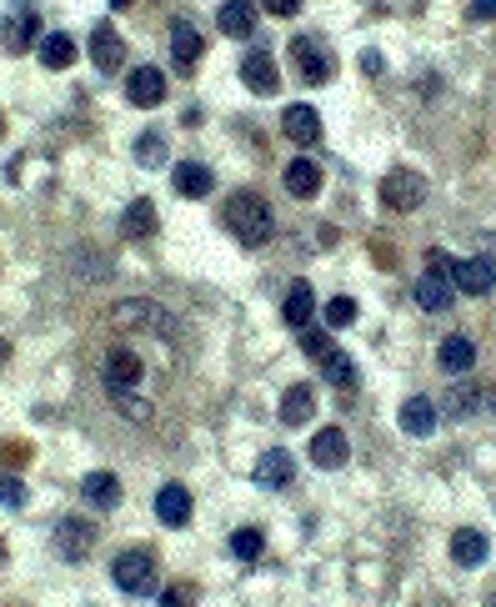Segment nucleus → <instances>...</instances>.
Instances as JSON below:
<instances>
[{"instance_id":"5701e85b","label":"nucleus","mask_w":496,"mask_h":607,"mask_svg":"<svg viewBox=\"0 0 496 607\" xmlns=\"http://www.w3.org/2000/svg\"><path fill=\"white\" fill-rule=\"evenodd\" d=\"M216 26H221L226 36L246 41V36L256 31V6H246V0H226V6H221V16H216Z\"/></svg>"},{"instance_id":"a878e982","label":"nucleus","mask_w":496,"mask_h":607,"mask_svg":"<svg viewBox=\"0 0 496 607\" xmlns=\"http://www.w3.org/2000/svg\"><path fill=\"white\" fill-rule=\"evenodd\" d=\"M81 492H86L91 507H121V482H116L111 472H91V477L81 482Z\"/></svg>"},{"instance_id":"423d86ee","label":"nucleus","mask_w":496,"mask_h":607,"mask_svg":"<svg viewBox=\"0 0 496 607\" xmlns=\"http://www.w3.org/2000/svg\"><path fill=\"white\" fill-rule=\"evenodd\" d=\"M56 547H61L66 562H81V557L96 547V527H91L86 517H61V522H56Z\"/></svg>"},{"instance_id":"7c9ffc66","label":"nucleus","mask_w":496,"mask_h":607,"mask_svg":"<svg viewBox=\"0 0 496 607\" xmlns=\"http://www.w3.org/2000/svg\"><path fill=\"white\" fill-rule=\"evenodd\" d=\"M231 552H236L241 562H256V557L266 552V532H261V527H241V532H231Z\"/></svg>"},{"instance_id":"f704fd0d","label":"nucleus","mask_w":496,"mask_h":607,"mask_svg":"<svg viewBox=\"0 0 496 607\" xmlns=\"http://www.w3.org/2000/svg\"><path fill=\"white\" fill-rule=\"evenodd\" d=\"M451 271H456V261H451L441 246H431V251H426V276H441V281H451Z\"/></svg>"},{"instance_id":"4c0bfd02","label":"nucleus","mask_w":496,"mask_h":607,"mask_svg":"<svg viewBox=\"0 0 496 607\" xmlns=\"http://www.w3.org/2000/svg\"><path fill=\"white\" fill-rule=\"evenodd\" d=\"M156 607H196V592L191 587H161V602Z\"/></svg>"},{"instance_id":"f257e3e1","label":"nucleus","mask_w":496,"mask_h":607,"mask_svg":"<svg viewBox=\"0 0 496 607\" xmlns=\"http://www.w3.org/2000/svg\"><path fill=\"white\" fill-rule=\"evenodd\" d=\"M221 221L231 226V236H236L241 246H266L271 231H276V216H271V206H266L256 191H236V196L226 201Z\"/></svg>"},{"instance_id":"4be33fe9","label":"nucleus","mask_w":496,"mask_h":607,"mask_svg":"<svg viewBox=\"0 0 496 607\" xmlns=\"http://www.w3.org/2000/svg\"><path fill=\"white\" fill-rule=\"evenodd\" d=\"M436 362H441L446 372H471V367H476V342H471V337H441Z\"/></svg>"},{"instance_id":"4468645a","label":"nucleus","mask_w":496,"mask_h":607,"mask_svg":"<svg viewBox=\"0 0 496 607\" xmlns=\"http://www.w3.org/2000/svg\"><path fill=\"white\" fill-rule=\"evenodd\" d=\"M241 81H246L256 96H276V86H281V76H276V61H271L266 51H251V56L241 61Z\"/></svg>"},{"instance_id":"39448f33","label":"nucleus","mask_w":496,"mask_h":607,"mask_svg":"<svg viewBox=\"0 0 496 607\" xmlns=\"http://www.w3.org/2000/svg\"><path fill=\"white\" fill-rule=\"evenodd\" d=\"M291 61H296L301 81H311V86H326L331 81V56L311 36H291Z\"/></svg>"},{"instance_id":"e433bc0d","label":"nucleus","mask_w":496,"mask_h":607,"mask_svg":"<svg viewBox=\"0 0 496 607\" xmlns=\"http://www.w3.org/2000/svg\"><path fill=\"white\" fill-rule=\"evenodd\" d=\"M0 502H6V507H21V502H26V482H21V477H0Z\"/></svg>"},{"instance_id":"f03ea898","label":"nucleus","mask_w":496,"mask_h":607,"mask_svg":"<svg viewBox=\"0 0 496 607\" xmlns=\"http://www.w3.org/2000/svg\"><path fill=\"white\" fill-rule=\"evenodd\" d=\"M111 582L126 592V597H156L161 592V567L146 547H126L116 562H111Z\"/></svg>"},{"instance_id":"72a5a7b5","label":"nucleus","mask_w":496,"mask_h":607,"mask_svg":"<svg viewBox=\"0 0 496 607\" xmlns=\"http://www.w3.org/2000/svg\"><path fill=\"white\" fill-rule=\"evenodd\" d=\"M136 156H141V166H161V161H166V151H161V136H156V131H146V136L136 141Z\"/></svg>"},{"instance_id":"bb28decb","label":"nucleus","mask_w":496,"mask_h":607,"mask_svg":"<svg viewBox=\"0 0 496 607\" xmlns=\"http://www.w3.org/2000/svg\"><path fill=\"white\" fill-rule=\"evenodd\" d=\"M451 281H441V276H416V301H421V307L426 312H446L451 307Z\"/></svg>"},{"instance_id":"2f4dec72","label":"nucleus","mask_w":496,"mask_h":607,"mask_svg":"<svg viewBox=\"0 0 496 607\" xmlns=\"http://www.w3.org/2000/svg\"><path fill=\"white\" fill-rule=\"evenodd\" d=\"M351 322H356V301H351V296H331V301H326V327L341 332V327H351Z\"/></svg>"},{"instance_id":"ea45409f","label":"nucleus","mask_w":496,"mask_h":607,"mask_svg":"<svg viewBox=\"0 0 496 607\" xmlns=\"http://www.w3.org/2000/svg\"><path fill=\"white\" fill-rule=\"evenodd\" d=\"M261 6H266L271 16H296V11H301V0H261Z\"/></svg>"},{"instance_id":"c756f323","label":"nucleus","mask_w":496,"mask_h":607,"mask_svg":"<svg viewBox=\"0 0 496 607\" xmlns=\"http://www.w3.org/2000/svg\"><path fill=\"white\" fill-rule=\"evenodd\" d=\"M321 372H326V382L331 387H341V392H356V362L346 357V352H331V357H321Z\"/></svg>"},{"instance_id":"a211bd4d","label":"nucleus","mask_w":496,"mask_h":607,"mask_svg":"<svg viewBox=\"0 0 496 607\" xmlns=\"http://www.w3.org/2000/svg\"><path fill=\"white\" fill-rule=\"evenodd\" d=\"M201 51H206V41L196 36V26L176 21V26H171V56H176V71H196Z\"/></svg>"},{"instance_id":"ddd939ff","label":"nucleus","mask_w":496,"mask_h":607,"mask_svg":"<svg viewBox=\"0 0 496 607\" xmlns=\"http://www.w3.org/2000/svg\"><path fill=\"white\" fill-rule=\"evenodd\" d=\"M291 477H296V457H291V452L271 447V452L256 457V487H271V492H276V487H286Z\"/></svg>"},{"instance_id":"473e14b6","label":"nucleus","mask_w":496,"mask_h":607,"mask_svg":"<svg viewBox=\"0 0 496 607\" xmlns=\"http://www.w3.org/2000/svg\"><path fill=\"white\" fill-rule=\"evenodd\" d=\"M111 402H116L121 417H131V422H151V402H141V397H131V392H111Z\"/></svg>"},{"instance_id":"c03bdc74","label":"nucleus","mask_w":496,"mask_h":607,"mask_svg":"<svg viewBox=\"0 0 496 607\" xmlns=\"http://www.w3.org/2000/svg\"><path fill=\"white\" fill-rule=\"evenodd\" d=\"M0 362H6V347H0Z\"/></svg>"},{"instance_id":"2eb2a0df","label":"nucleus","mask_w":496,"mask_h":607,"mask_svg":"<svg viewBox=\"0 0 496 607\" xmlns=\"http://www.w3.org/2000/svg\"><path fill=\"white\" fill-rule=\"evenodd\" d=\"M451 286L466 291V296H486V291L496 286V266H491V261H456Z\"/></svg>"},{"instance_id":"f3484780","label":"nucleus","mask_w":496,"mask_h":607,"mask_svg":"<svg viewBox=\"0 0 496 607\" xmlns=\"http://www.w3.org/2000/svg\"><path fill=\"white\" fill-rule=\"evenodd\" d=\"M396 422H401L406 437H431V432H436V407H431L426 397H406L401 412H396Z\"/></svg>"},{"instance_id":"f8f14e48","label":"nucleus","mask_w":496,"mask_h":607,"mask_svg":"<svg viewBox=\"0 0 496 607\" xmlns=\"http://www.w3.org/2000/svg\"><path fill=\"white\" fill-rule=\"evenodd\" d=\"M281 181H286V191H291L296 201H316V196H321V166L306 161V156H296V161L281 171Z\"/></svg>"},{"instance_id":"dca6fc26","label":"nucleus","mask_w":496,"mask_h":607,"mask_svg":"<svg viewBox=\"0 0 496 607\" xmlns=\"http://www.w3.org/2000/svg\"><path fill=\"white\" fill-rule=\"evenodd\" d=\"M156 517H161L166 527H186V522H191V492H186L181 482H166V487L156 492Z\"/></svg>"},{"instance_id":"cd10ccee","label":"nucleus","mask_w":496,"mask_h":607,"mask_svg":"<svg viewBox=\"0 0 496 607\" xmlns=\"http://www.w3.org/2000/svg\"><path fill=\"white\" fill-rule=\"evenodd\" d=\"M76 61V41L71 36H41V66H51V71H66Z\"/></svg>"},{"instance_id":"b1692460","label":"nucleus","mask_w":496,"mask_h":607,"mask_svg":"<svg viewBox=\"0 0 496 607\" xmlns=\"http://www.w3.org/2000/svg\"><path fill=\"white\" fill-rule=\"evenodd\" d=\"M451 557H456L461 567H481V562H486V537H481L476 527H456V532H451Z\"/></svg>"},{"instance_id":"37998d69","label":"nucleus","mask_w":496,"mask_h":607,"mask_svg":"<svg viewBox=\"0 0 496 607\" xmlns=\"http://www.w3.org/2000/svg\"><path fill=\"white\" fill-rule=\"evenodd\" d=\"M0 136H6V121H0Z\"/></svg>"},{"instance_id":"79ce46f5","label":"nucleus","mask_w":496,"mask_h":607,"mask_svg":"<svg viewBox=\"0 0 496 607\" xmlns=\"http://www.w3.org/2000/svg\"><path fill=\"white\" fill-rule=\"evenodd\" d=\"M361 66H366L371 76H381V71H386V61H381V51H366V56H361Z\"/></svg>"},{"instance_id":"6e6552de","label":"nucleus","mask_w":496,"mask_h":607,"mask_svg":"<svg viewBox=\"0 0 496 607\" xmlns=\"http://www.w3.org/2000/svg\"><path fill=\"white\" fill-rule=\"evenodd\" d=\"M141 377H146V367H141V357L131 347H116L106 357V387L111 392H131V387H141Z\"/></svg>"},{"instance_id":"0eeeda50","label":"nucleus","mask_w":496,"mask_h":607,"mask_svg":"<svg viewBox=\"0 0 496 607\" xmlns=\"http://www.w3.org/2000/svg\"><path fill=\"white\" fill-rule=\"evenodd\" d=\"M91 61H96V71H106V76H116V71L126 66V41L116 36V26H96V31H91Z\"/></svg>"},{"instance_id":"a19ab883","label":"nucleus","mask_w":496,"mask_h":607,"mask_svg":"<svg viewBox=\"0 0 496 607\" xmlns=\"http://www.w3.org/2000/svg\"><path fill=\"white\" fill-rule=\"evenodd\" d=\"M466 16H471V21H491V16H496V0H471Z\"/></svg>"},{"instance_id":"aec40b11","label":"nucleus","mask_w":496,"mask_h":607,"mask_svg":"<svg viewBox=\"0 0 496 607\" xmlns=\"http://www.w3.org/2000/svg\"><path fill=\"white\" fill-rule=\"evenodd\" d=\"M311 417H316V392L301 387V382L286 387V397H281V422H286V427H306Z\"/></svg>"},{"instance_id":"6ab92c4d","label":"nucleus","mask_w":496,"mask_h":607,"mask_svg":"<svg viewBox=\"0 0 496 607\" xmlns=\"http://www.w3.org/2000/svg\"><path fill=\"white\" fill-rule=\"evenodd\" d=\"M0 46H6V51H31L36 46V16L31 11H21V16H6V21H0Z\"/></svg>"},{"instance_id":"7ed1b4c3","label":"nucleus","mask_w":496,"mask_h":607,"mask_svg":"<svg viewBox=\"0 0 496 607\" xmlns=\"http://www.w3.org/2000/svg\"><path fill=\"white\" fill-rule=\"evenodd\" d=\"M111 327H121V332H171L166 312L156 307V301H146V296L116 301V312H111Z\"/></svg>"},{"instance_id":"9d476101","label":"nucleus","mask_w":496,"mask_h":607,"mask_svg":"<svg viewBox=\"0 0 496 607\" xmlns=\"http://www.w3.org/2000/svg\"><path fill=\"white\" fill-rule=\"evenodd\" d=\"M126 96H131V106H161L166 101V76L156 66H136L126 76Z\"/></svg>"},{"instance_id":"58836bf2","label":"nucleus","mask_w":496,"mask_h":607,"mask_svg":"<svg viewBox=\"0 0 496 607\" xmlns=\"http://www.w3.org/2000/svg\"><path fill=\"white\" fill-rule=\"evenodd\" d=\"M306 357H316V362L331 357V337L326 332H306Z\"/></svg>"},{"instance_id":"1a4fd4ad","label":"nucleus","mask_w":496,"mask_h":607,"mask_svg":"<svg viewBox=\"0 0 496 607\" xmlns=\"http://www.w3.org/2000/svg\"><path fill=\"white\" fill-rule=\"evenodd\" d=\"M346 457H351V442H346L341 427H321V432L311 437V462H316V467L336 472V467H346Z\"/></svg>"},{"instance_id":"9b49d317","label":"nucleus","mask_w":496,"mask_h":607,"mask_svg":"<svg viewBox=\"0 0 496 607\" xmlns=\"http://www.w3.org/2000/svg\"><path fill=\"white\" fill-rule=\"evenodd\" d=\"M281 131L296 141V146H316L321 141V116H316V106H286V116H281Z\"/></svg>"},{"instance_id":"c9c22d12","label":"nucleus","mask_w":496,"mask_h":607,"mask_svg":"<svg viewBox=\"0 0 496 607\" xmlns=\"http://www.w3.org/2000/svg\"><path fill=\"white\" fill-rule=\"evenodd\" d=\"M446 407H451L456 417H466V412L476 407V387H451V397H446Z\"/></svg>"},{"instance_id":"393cba45","label":"nucleus","mask_w":496,"mask_h":607,"mask_svg":"<svg viewBox=\"0 0 496 607\" xmlns=\"http://www.w3.org/2000/svg\"><path fill=\"white\" fill-rule=\"evenodd\" d=\"M211 186H216V176H211V171H206L201 161H181V166H176V191H181V196L201 201V196H206Z\"/></svg>"},{"instance_id":"20e7f679","label":"nucleus","mask_w":496,"mask_h":607,"mask_svg":"<svg viewBox=\"0 0 496 607\" xmlns=\"http://www.w3.org/2000/svg\"><path fill=\"white\" fill-rule=\"evenodd\" d=\"M381 201H386L391 211H416V206L426 201V181H421L416 171H391V176L381 181Z\"/></svg>"},{"instance_id":"c85d7f7f","label":"nucleus","mask_w":496,"mask_h":607,"mask_svg":"<svg viewBox=\"0 0 496 607\" xmlns=\"http://www.w3.org/2000/svg\"><path fill=\"white\" fill-rule=\"evenodd\" d=\"M121 226H126V236H136V241H141V236H151V231H156V206H151L146 196H136V201L126 206Z\"/></svg>"},{"instance_id":"412c9836","label":"nucleus","mask_w":496,"mask_h":607,"mask_svg":"<svg viewBox=\"0 0 496 607\" xmlns=\"http://www.w3.org/2000/svg\"><path fill=\"white\" fill-rule=\"evenodd\" d=\"M311 312H316V296H311V286H306V281H296V286L286 291V301H281V317H286V327L306 332Z\"/></svg>"}]
</instances>
